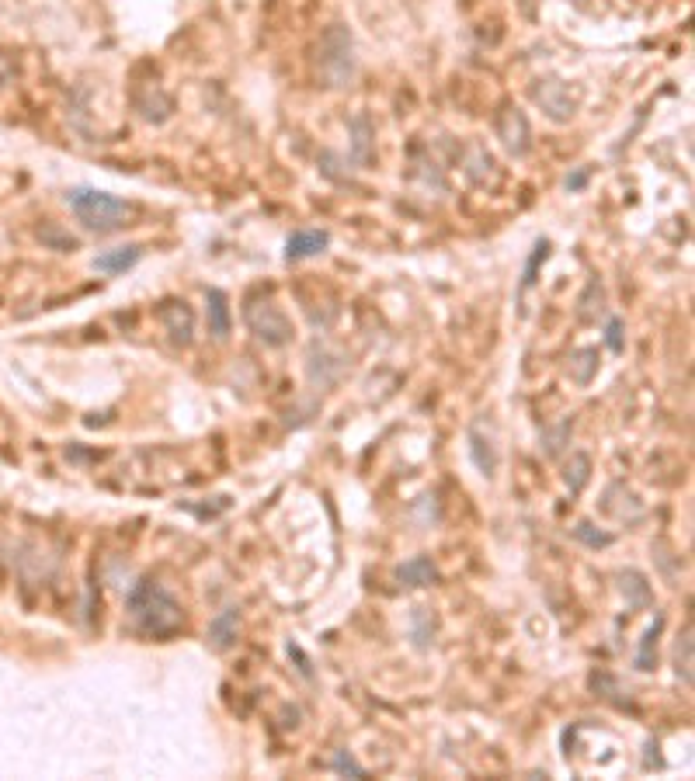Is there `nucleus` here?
I'll list each match as a JSON object with an SVG mask.
<instances>
[{"label":"nucleus","instance_id":"4","mask_svg":"<svg viewBox=\"0 0 695 781\" xmlns=\"http://www.w3.org/2000/svg\"><path fill=\"white\" fill-rule=\"evenodd\" d=\"M244 320L250 327V334L258 337L268 348H286L292 340V320L282 312V306H275L271 299H250L244 310Z\"/></svg>","mask_w":695,"mask_h":781},{"label":"nucleus","instance_id":"3","mask_svg":"<svg viewBox=\"0 0 695 781\" xmlns=\"http://www.w3.org/2000/svg\"><path fill=\"white\" fill-rule=\"evenodd\" d=\"M316 73L327 88H348L355 80V39H352L348 24H331L320 35Z\"/></svg>","mask_w":695,"mask_h":781},{"label":"nucleus","instance_id":"16","mask_svg":"<svg viewBox=\"0 0 695 781\" xmlns=\"http://www.w3.org/2000/svg\"><path fill=\"white\" fill-rule=\"evenodd\" d=\"M470 455L484 476H493V469H497V451H493L491 438H484V427L480 424L470 427Z\"/></svg>","mask_w":695,"mask_h":781},{"label":"nucleus","instance_id":"28","mask_svg":"<svg viewBox=\"0 0 695 781\" xmlns=\"http://www.w3.org/2000/svg\"><path fill=\"white\" fill-rule=\"evenodd\" d=\"M567 434H570V421H563V424L557 427L549 438H546V455H557V448L563 445V438H567Z\"/></svg>","mask_w":695,"mask_h":781},{"label":"nucleus","instance_id":"29","mask_svg":"<svg viewBox=\"0 0 695 781\" xmlns=\"http://www.w3.org/2000/svg\"><path fill=\"white\" fill-rule=\"evenodd\" d=\"M584 181H587V171H581V174H574V178H567V188H570V191H578V188H581Z\"/></svg>","mask_w":695,"mask_h":781},{"label":"nucleus","instance_id":"6","mask_svg":"<svg viewBox=\"0 0 695 781\" xmlns=\"http://www.w3.org/2000/svg\"><path fill=\"white\" fill-rule=\"evenodd\" d=\"M532 101L553 122H570L574 112H578V101H574V94H570V88L563 84L560 77H539L536 84H532Z\"/></svg>","mask_w":695,"mask_h":781},{"label":"nucleus","instance_id":"14","mask_svg":"<svg viewBox=\"0 0 695 781\" xmlns=\"http://www.w3.org/2000/svg\"><path fill=\"white\" fill-rule=\"evenodd\" d=\"M205 312H209V334L212 337H226L233 320H230V302H226L223 289H209L205 292Z\"/></svg>","mask_w":695,"mask_h":781},{"label":"nucleus","instance_id":"13","mask_svg":"<svg viewBox=\"0 0 695 781\" xmlns=\"http://www.w3.org/2000/svg\"><path fill=\"white\" fill-rule=\"evenodd\" d=\"M397 581L407 587H431L438 583V566L431 563V556H414L397 570Z\"/></svg>","mask_w":695,"mask_h":781},{"label":"nucleus","instance_id":"2","mask_svg":"<svg viewBox=\"0 0 695 781\" xmlns=\"http://www.w3.org/2000/svg\"><path fill=\"white\" fill-rule=\"evenodd\" d=\"M67 205L77 216V223L90 233H115L133 219L129 201L115 199L108 191H98V188H73V191H67Z\"/></svg>","mask_w":695,"mask_h":781},{"label":"nucleus","instance_id":"24","mask_svg":"<svg viewBox=\"0 0 695 781\" xmlns=\"http://www.w3.org/2000/svg\"><path fill=\"white\" fill-rule=\"evenodd\" d=\"M574 535L581 538L584 545H591V549H606V545H612V535H608V532H595L591 521H581V525L574 528Z\"/></svg>","mask_w":695,"mask_h":781},{"label":"nucleus","instance_id":"15","mask_svg":"<svg viewBox=\"0 0 695 781\" xmlns=\"http://www.w3.org/2000/svg\"><path fill=\"white\" fill-rule=\"evenodd\" d=\"M619 590H623V598L629 601V608H647L653 604V590L647 577L640 573V570H623L619 573Z\"/></svg>","mask_w":695,"mask_h":781},{"label":"nucleus","instance_id":"25","mask_svg":"<svg viewBox=\"0 0 695 781\" xmlns=\"http://www.w3.org/2000/svg\"><path fill=\"white\" fill-rule=\"evenodd\" d=\"M546 254H549V240H536V246H532V257H529V265H525V278H521V289H529V285L536 282L539 261H546Z\"/></svg>","mask_w":695,"mask_h":781},{"label":"nucleus","instance_id":"1","mask_svg":"<svg viewBox=\"0 0 695 781\" xmlns=\"http://www.w3.org/2000/svg\"><path fill=\"white\" fill-rule=\"evenodd\" d=\"M126 608H129V618L136 622V628L143 636H154V639L174 636L181 628V622H184L181 604L157 581L136 583L133 590H129V598H126Z\"/></svg>","mask_w":695,"mask_h":781},{"label":"nucleus","instance_id":"17","mask_svg":"<svg viewBox=\"0 0 695 781\" xmlns=\"http://www.w3.org/2000/svg\"><path fill=\"white\" fill-rule=\"evenodd\" d=\"M602 312H606V292H602V285L591 278L587 289H584V295L578 299V316H581L584 323H591V320H598Z\"/></svg>","mask_w":695,"mask_h":781},{"label":"nucleus","instance_id":"5","mask_svg":"<svg viewBox=\"0 0 695 781\" xmlns=\"http://www.w3.org/2000/svg\"><path fill=\"white\" fill-rule=\"evenodd\" d=\"M493 133H497L501 146L512 156H525L532 150V126H529L525 112L512 101H504L493 115Z\"/></svg>","mask_w":695,"mask_h":781},{"label":"nucleus","instance_id":"20","mask_svg":"<svg viewBox=\"0 0 695 781\" xmlns=\"http://www.w3.org/2000/svg\"><path fill=\"white\" fill-rule=\"evenodd\" d=\"M595 372H598V351H595V348H581L578 355L570 358V379L574 382L587 386Z\"/></svg>","mask_w":695,"mask_h":781},{"label":"nucleus","instance_id":"10","mask_svg":"<svg viewBox=\"0 0 695 781\" xmlns=\"http://www.w3.org/2000/svg\"><path fill=\"white\" fill-rule=\"evenodd\" d=\"M139 257H143V246H139V244L115 246V250H105V254H98V257L90 261V268L101 271V274H122V271L136 268V265H139Z\"/></svg>","mask_w":695,"mask_h":781},{"label":"nucleus","instance_id":"26","mask_svg":"<svg viewBox=\"0 0 695 781\" xmlns=\"http://www.w3.org/2000/svg\"><path fill=\"white\" fill-rule=\"evenodd\" d=\"M331 767H334L337 775H352V778H365V767H362L359 760L352 758L348 750H337L334 760H331Z\"/></svg>","mask_w":695,"mask_h":781},{"label":"nucleus","instance_id":"23","mask_svg":"<svg viewBox=\"0 0 695 781\" xmlns=\"http://www.w3.org/2000/svg\"><path fill=\"white\" fill-rule=\"evenodd\" d=\"M587 472H591V459L578 451V455L570 459V466H567V487H570L574 493H581L584 483H587Z\"/></svg>","mask_w":695,"mask_h":781},{"label":"nucleus","instance_id":"19","mask_svg":"<svg viewBox=\"0 0 695 781\" xmlns=\"http://www.w3.org/2000/svg\"><path fill=\"white\" fill-rule=\"evenodd\" d=\"M661 628H664V615L653 618V625L643 636V643H640V653H636V667L640 670H653V664H657V636H661Z\"/></svg>","mask_w":695,"mask_h":781},{"label":"nucleus","instance_id":"18","mask_svg":"<svg viewBox=\"0 0 695 781\" xmlns=\"http://www.w3.org/2000/svg\"><path fill=\"white\" fill-rule=\"evenodd\" d=\"M674 670H678V677L692 688V625H685V632L678 636V646H674Z\"/></svg>","mask_w":695,"mask_h":781},{"label":"nucleus","instance_id":"8","mask_svg":"<svg viewBox=\"0 0 695 781\" xmlns=\"http://www.w3.org/2000/svg\"><path fill=\"white\" fill-rule=\"evenodd\" d=\"M331 246V233L327 229H296L286 240V261H306L316 257Z\"/></svg>","mask_w":695,"mask_h":781},{"label":"nucleus","instance_id":"21","mask_svg":"<svg viewBox=\"0 0 695 781\" xmlns=\"http://www.w3.org/2000/svg\"><path fill=\"white\" fill-rule=\"evenodd\" d=\"M39 240H42L45 246H52V250H77L80 246V240L77 237H70V233H63L56 223H42L39 226Z\"/></svg>","mask_w":695,"mask_h":781},{"label":"nucleus","instance_id":"12","mask_svg":"<svg viewBox=\"0 0 695 781\" xmlns=\"http://www.w3.org/2000/svg\"><path fill=\"white\" fill-rule=\"evenodd\" d=\"M348 133H352V156H355V163H372V139H376V129H372V118L365 112H359L352 122H348Z\"/></svg>","mask_w":695,"mask_h":781},{"label":"nucleus","instance_id":"7","mask_svg":"<svg viewBox=\"0 0 695 781\" xmlns=\"http://www.w3.org/2000/svg\"><path fill=\"white\" fill-rule=\"evenodd\" d=\"M306 376L320 389H331L344 376V355H337L334 348L324 344V340H314L310 351H306Z\"/></svg>","mask_w":695,"mask_h":781},{"label":"nucleus","instance_id":"9","mask_svg":"<svg viewBox=\"0 0 695 781\" xmlns=\"http://www.w3.org/2000/svg\"><path fill=\"white\" fill-rule=\"evenodd\" d=\"M160 323L167 327V334H171L174 344H192L195 316L188 310V302H164V306H160Z\"/></svg>","mask_w":695,"mask_h":781},{"label":"nucleus","instance_id":"27","mask_svg":"<svg viewBox=\"0 0 695 781\" xmlns=\"http://www.w3.org/2000/svg\"><path fill=\"white\" fill-rule=\"evenodd\" d=\"M606 344H608V351H615V355H623L626 351V340H623V320H608V327H606Z\"/></svg>","mask_w":695,"mask_h":781},{"label":"nucleus","instance_id":"11","mask_svg":"<svg viewBox=\"0 0 695 781\" xmlns=\"http://www.w3.org/2000/svg\"><path fill=\"white\" fill-rule=\"evenodd\" d=\"M237 632H240V611H237V608H223V611L209 622V632H205V636H209V646L223 653V649H230L237 643Z\"/></svg>","mask_w":695,"mask_h":781},{"label":"nucleus","instance_id":"22","mask_svg":"<svg viewBox=\"0 0 695 781\" xmlns=\"http://www.w3.org/2000/svg\"><path fill=\"white\" fill-rule=\"evenodd\" d=\"M410 622H414V643H418V649H427L435 643V639H431V636H435V618L427 615V608H414V618H410Z\"/></svg>","mask_w":695,"mask_h":781}]
</instances>
